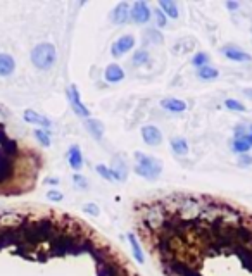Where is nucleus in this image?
<instances>
[{"label": "nucleus", "mask_w": 252, "mask_h": 276, "mask_svg": "<svg viewBox=\"0 0 252 276\" xmlns=\"http://www.w3.org/2000/svg\"><path fill=\"white\" fill-rule=\"evenodd\" d=\"M135 173L138 176H142V178L152 182V180L159 178V175L162 173V162L159 159H156V157L145 156L142 152H135Z\"/></svg>", "instance_id": "obj_1"}, {"label": "nucleus", "mask_w": 252, "mask_h": 276, "mask_svg": "<svg viewBox=\"0 0 252 276\" xmlns=\"http://www.w3.org/2000/svg\"><path fill=\"white\" fill-rule=\"evenodd\" d=\"M57 61V50L52 44H38L31 50V62L37 69H50Z\"/></svg>", "instance_id": "obj_2"}, {"label": "nucleus", "mask_w": 252, "mask_h": 276, "mask_svg": "<svg viewBox=\"0 0 252 276\" xmlns=\"http://www.w3.org/2000/svg\"><path fill=\"white\" fill-rule=\"evenodd\" d=\"M68 98H69L71 109H73L78 116L85 117V119H88V117H90V111H88V107L85 106L83 102H81L80 92H78V88L74 87V85H71V87L68 88Z\"/></svg>", "instance_id": "obj_3"}, {"label": "nucleus", "mask_w": 252, "mask_h": 276, "mask_svg": "<svg viewBox=\"0 0 252 276\" xmlns=\"http://www.w3.org/2000/svg\"><path fill=\"white\" fill-rule=\"evenodd\" d=\"M133 47H135V37H132V35H123V37H119L113 44L111 54H113L114 57H121V55H124L126 52L132 50Z\"/></svg>", "instance_id": "obj_4"}, {"label": "nucleus", "mask_w": 252, "mask_h": 276, "mask_svg": "<svg viewBox=\"0 0 252 276\" xmlns=\"http://www.w3.org/2000/svg\"><path fill=\"white\" fill-rule=\"evenodd\" d=\"M150 16H152V12H150L147 2H135V4L132 5L130 18H132V21L137 23V24H145L150 19Z\"/></svg>", "instance_id": "obj_5"}, {"label": "nucleus", "mask_w": 252, "mask_h": 276, "mask_svg": "<svg viewBox=\"0 0 252 276\" xmlns=\"http://www.w3.org/2000/svg\"><path fill=\"white\" fill-rule=\"evenodd\" d=\"M142 138L147 145L157 147V145H161V142H162V133H161V130L157 126H154V124H147V126L142 128Z\"/></svg>", "instance_id": "obj_6"}, {"label": "nucleus", "mask_w": 252, "mask_h": 276, "mask_svg": "<svg viewBox=\"0 0 252 276\" xmlns=\"http://www.w3.org/2000/svg\"><path fill=\"white\" fill-rule=\"evenodd\" d=\"M111 173H113V182L123 183L128 178V169H126V162L123 157L116 156L113 159V166H111Z\"/></svg>", "instance_id": "obj_7"}, {"label": "nucleus", "mask_w": 252, "mask_h": 276, "mask_svg": "<svg viewBox=\"0 0 252 276\" xmlns=\"http://www.w3.org/2000/svg\"><path fill=\"white\" fill-rule=\"evenodd\" d=\"M130 11H132V7H130V4H126V2H121V4H117L116 7L113 9V12H111V21L114 23V24H124V23H128L130 19Z\"/></svg>", "instance_id": "obj_8"}, {"label": "nucleus", "mask_w": 252, "mask_h": 276, "mask_svg": "<svg viewBox=\"0 0 252 276\" xmlns=\"http://www.w3.org/2000/svg\"><path fill=\"white\" fill-rule=\"evenodd\" d=\"M221 54H223L227 59L235 61V62H249L252 59L247 52H244L242 48L235 47V45H227V47H223L221 48Z\"/></svg>", "instance_id": "obj_9"}, {"label": "nucleus", "mask_w": 252, "mask_h": 276, "mask_svg": "<svg viewBox=\"0 0 252 276\" xmlns=\"http://www.w3.org/2000/svg\"><path fill=\"white\" fill-rule=\"evenodd\" d=\"M23 119H24L26 123H29V124H38V126H42L44 130L52 128V121L48 119V117L38 114L37 111H31V109L24 111V114H23Z\"/></svg>", "instance_id": "obj_10"}, {"label": "nucleus", "mask_w": 252, "mask_h": 276, "mask_svg": "<svg viewBox=\"0 0 252 276\" xmlns=\"http://www.w3.org/2000/svg\"><path fill=\"white\" fill-rule=\"evenodd\" d=\"M161 107L164 111H168V113L171 114H182L186 111V104L183 100H180V98H162L161 100Z\"/></svg>", "instance_id": "obj_11"}, {"label": "nucleus", "mask_w": 252, "mask_h": 276, "mask_svg": "<svg viewBox=\"0 0 252 276\" xmlns=\"http://www.w3.org/2000/svg\"><path fill=\"white\" fill-rule=\"evenodd\" d=\"M85 128H87V131L92 135V137L95 138L97 142L99 140H102L104 138V124L100 123L99 119H93V117H88V119H85Z\"/></svg>", "instance_id": "obj_12"}, {"label": "nucleus", "mask_w": 252, "mask_h": 276, "mask_svg": "<svg viewBox=\"0 0 252 276\" xmlns=\"http://www.w3.org/2000/svg\"><path fill=\"white\" fill-rule=\"evenodd\" d=\"M68 161H69V166L73 169L80 171L83 167V154H81L80 145H71L68 150Z\"/></svg>", "instance_id": "obj_13"}, {"label": "nucleus", "mask_w": 252, "mask_h": 276, "mask_svg": "<svg viewBox=\"0 0 252 276\" xmlns=\"http://www.w3.org/2000/svg\"><path fill=\"white\" fill-rule=\"evenodd\" d=\"M104 78H106L107 83H119L124 80V71L117 64H111L104 71Z\"/></svg>", "instance_id": "obj_14"}, {"label": "nucleus", "mask_w": 252, "mask_h": 276, "mask_svg": "<svg viewBox=\"0 0 252 276\" xmlns=\"http://www.w3.org/2000/svg\"><path fill=\"white\" fill-rule=\"evenodd\" d=\"M16 69V62L12 55L0 54V76H11Z\"/></svg>", "instance_id": "obj_15"}, {"label": "nucleus", "mask_w": 252, "mask_h": 276, "mask_svg": "<svg viewBox=\"0 0 252 276\" xmlns=\"http://www.w3.org/2000/svg\"><path fill=\"white\" fill-rule=\"evenodd\" d=\"M159 9L164 12L166 18L176 19L180 16L178 5H176V2H173V0H161V2H159Z\"/></svg>", "instance_id": "obj_16"}, {"label": "nucleus", "mask_w": 252, "mask_h": 276, "mask_svg": "<svg viewBox=\"0 0 252 276\" xmlns=\"http://www.w3.org/2000/svg\"><path fill=\"white\" fill-rule=\"evenodd\" d=\"M128 242H130V245H132L133 257L137 259V262H140V264H143V262H145V255H143L142 247H140L138 240H137V236L133 235V233H130V235H128Z\"/></svg>", "instance_id": "obj_17"}, {"label": "nucleus", "mask_w": 252, "mask_h": 276, "mask_svg": "<svg viewBox=\"0 0 252 276\" xmlns=\"http://www.w3.org/2000/svg\"><path fill=\"white\" fill-rule=\"evenodd\" d=\"M171 149L176 156H186V154H188V143H186L185 138L176 137L171 140Z\"/></svg>", "instance_id": "obj_18"}, {"label": "nucleus", "mask_w": 252, "mask_h": 276, "mask_svg": "<svg viewBox=\"0 0 252 276\" xmlns=\"http://www.w3.org/2000/svg\"><path fill=\"white\" fill-rule=\"evenodd\" d=\"M197 76L204 81H211V80H216V78L219 76V73H218V69L212 68V66H204V68L197 69Z\"/></svg>", "instance_id": "obj_19"}, {"label": "nucleus", "mask_w": 252, "mask_h": 276, "mask_svg": "<svg viewBox=\"0 0 252 276\" xmlns=\"http://www.w3.org/2000/svg\"><path fill=\"white\" fill-rule=\"evenodd\" d=\"M145 38L147 42H150V44H156V45H161L162 42H164V37H162V33L159 31V29L156 28H149L145 31Z\"/></svg>", "instance_id": "obj_20"}, {"label": "nucleus", "mask_w": 252, "mask_h": 276, "mask_svg": "<svg viewBox=\"0 0 252 276\" xmlns=\"http://www.w3.org/2000/svg\"><path fill=\"white\" fill-rule=\"evenodd\" d=\"M149 61H150V55H149V52L147 50H137L135 54H133V57H132V64L133 66H145V64H149Z\"/></svg>", "instance_id": "obj_21"}, {"label": "nucleus", "mask_w": 252, "mask_h": 276, "mask_svg": "<svg viewBox=\"0 0 252 276\" xmlns=\"http://www.w3.org/2000/svg\"><path fill=\"white\" fill-rule=\"evenodd\" d=\"M230 147H231V152L238 154V156H244V154H247L249 150H251V147H249L244 140H237V138H233V140H231Z\"/></svg>", "instance_id": "obj_22"}, {"label": "nucleus", "mask_w": 252, "mask_h": 276, "mask_svg": "<svg viewBox=\"0 0 252 276\" xmlns=\"http://www.w3.org/2000/svg\"><path fill=\"white\" fill-rule=\"evenodd\" d=\"M225 106H227L228 111H233V113H245V106L242 102L235 100V98H227V100H225Z\"/></svg>", "instance_id": "obj_23"}, {"label": "nucleus", "mask_w": 252, "mask_h": 276, "mask_svg": "<svg viewBox=\"0 0 252 276\" xmlns=\"http://www.w3.org/2000/svg\"><path fill=\"white\" fill-rule=\"evenodd\" d=\"M192 64L197 66V68H204V66H209V55L206 52H199L192 57Z\"/></svg>", "instance_id": "obj_24"}, {"label": "nucleus", "mask_w": 252, "mask_h": 276, "mask_svg": "<svg viewBox=\"0 0 252 276\" xmlns=\"http://www.w3.org/2000/svg\"><path fill=\"white\" fill-rule=\"evenodd\" d=\"M35 137L44 147H50V135L47 133V130H37L35 131Z\"/></svg>", "instance_id": "obj_25"}, {"label": "nucleus", "mask_w": 252, "mask_h": 276, "mask_svg": "<svg viewBox=\"0 0 252 276\" xmlns=\"http://www.w3.org/2000/svg\"><path fill=\"white\" fill-rule=\"evenodd\" d=\"M95 171L99 173L100 176H102L104 180H107V182H113V173H111V167L104 166V164H99V166L95 167Z\"/></svg>", "instance_id": "obj_26"}, {"label": "nucleus", "mask_w": 252, "mask_h": 276, "mask_svg": "<svg viewBox=\"0 0 252 276\" xmlns=\"http://www.w3.org/2000/svg\"><path fill=\"white\" fill-rule=\"evenodd\" d=\"M154 18H156V23L159 28H164V26L168 24V18H166V14L161 9H156V11H154Z\"/></svg>", "instance_id": "obj_27"}, {"label": "nucleus", "mask_w": 252, "mask_h": 276, "mask_svg": "<svg viewBox=\"0 0 252 276\" xmlns=\"http://www.w3.org/2000/svg\"><path fill=\"white\" fill-rule=\"evenodd\" d=\"M247 133H249V126H245V124H237L233 128V138H237V140H242Z\"/></svg>", "instance_id": "obj_28"}, {"label": "nucleus", "mask_w": 252, "mask_h": 276, "mask_svg": "<svg viewBox=\"0 0 252 276\" xmlns=\"http://www.w3.org/2000/svg\"><path fill=\"white\" fill-rule=\"evenodd\" d=\"M62 199H64V195L59 190H48L47 192V200H50V202H61Z\"/></svg>", "instance_id": "obj_29"}, {"label": "nucleus", "mask_w": 252, "mask_h": 276, "mask_svg": "<svg viewBox=\"0 0 252 276\" xmlns=\"http://www.w3.org/2000/svg\"><path fill=\"white\" fill-rule=\"evenodd\" d=\"M73 183H74V185H76L80 190H87V188H88L87 178H83L81 175H74V176H73Z\"/></svg>", "instance_id": "obj_30"}, {"label": "nucleus", "mask_w": 252, "mask_h": 276, "mask_svg": "<svg viewBox=\"0 0 252 276\" xmlns=\"http://www.w3.org/2000/svg\"><path fill=\"white\" fill-rule=\"evenodd\" d=\"M83 211L87 212V214H90V216H99L100 214L99 206H95V204H85Z\"/></svg>", "instance_id": "obj_31"}, {"label": "nucleus", "mask_w": 252, "mask_h": 276, "mask_svg": "<svg viewBox=\"0 0 252 276\" xmlns=\"http://www.w3.org/2000/svg\"><path fill=\"white\" fill-rule=\"evenodd\" d=\"M238 164H240L242 167L251 166V164H252V156H249V154H244V156H240V157H238Z\"/></svg>", "instance_id": "obj_32"}, {"label": "nucleus", "mask_w": 252, "mask_h": 276, "mask_svg": "<svg viewBox=\"0 0 252 276\" xmlns=\"http://www.w3.org/2000/svg\"><path fill=\"white\" fill-rule=\"evenodd\" d=\"M225 5H227L228 11H238V7H240V4H238V2H230V0H228Z\"/></svg>", "instance_id": "obj_33"}, {"label": "nucleus", "mask_w": 252, "mask_h": 276, "mask_svg": "<svg viewBox=\"0 0 252 276\" xmlns=\"http://www.w3.org/2000/svg\"><path fill=\"white\" fill-rule=\"evenodd\" d=\"M45 183H47V185H59V178H47Z\"/></svg>", "instance_id": "obj_34"}, {"label": "nucleus", "mask_w": 252, "mask_h": 276, "mask_svg": "<svg viewBox=\"0 0 252 276\" xmlns=\"http://www.w3.org/2000/svg\"><path fill=\"white\" fill-rule=\"evenodd\" d=\"M244 95L252 100V88H244Z\"/></svg>", "instance_id": "obj_35"}, {"label": "nucleus", "mask_w": 252, "mask_h": 276, "mask_svg": "<svg viewBox=\"0 0 252 276\" xmlns=\"http://www.w3.org/2000/svg\"><path fill=\"white\" fill-rule=\"evenodd\" d=\"M249 133H252V124H251V126H249Z\"/></svg>", "instance_id": "obj_36"}, {"label": "nucleus", "mask_w": 252, "mask_h": 276, "mask_svg": "<svg viewBox=\"0 0 252 276\" xmlns=\"http://www.w3.org/2000/svg\"><path fill=\"white\" fill-rule=\"evenodd\" d=\"M251 31H252V28H251Z\"/></svg>", "instance_id": "obj_37"}]
</instances>
